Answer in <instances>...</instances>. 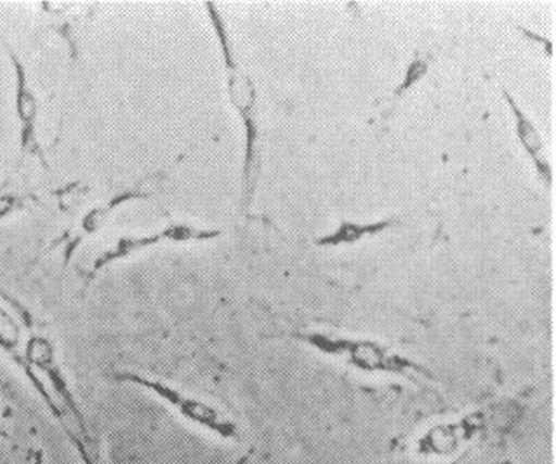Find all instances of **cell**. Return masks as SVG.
<instances>
[{
	"label": "cell",
	"mask_w": 556,
	"mask_h": 464,
	"mask_svg": "<svg viewBox=\"0 0 556 464\" xmlns=\"http://www.w3.org/2000/svg\"><path fill=\"white\" fill-rule=\"evenodd\" d=\"M502 97H504V102L507 103L508 110H510L518 143H520V147L523 148L527 156L535 166L539 178L549 188L552 186L553 170L548 156H546L542 131H540L535 122L518 105L514 95L507 88H502Z\"/></svg>",
	"instance_id": "8"
},
{
	"label": "cell",
	"mask_w": 556,
	"mask_h": 464,
	"mask_svg": "<svg viewBox=\"0 0 556 464\" xmlns=\"http://www.w3.org/2000/svg\"><path fill=\"white\" fill-rule=\"evenodd\" d=\"M296 340L317 350L321 355L341 360L348 367L369 375H391L413 384L434 381L435 375L426 367L387 343L366 337L337 336L330 331H296Z\"/></svg>",
	"instance_id": "3"
},
{
	"label": "cell",
	"mask_w": 556,
	"mask_h": 464,
	"mask_svg": "<svg viewBox=\"0 0 556 464\" xmlns=\"http://www.w3.org/2000/svg\"><path fill=\"white\" fill-rule=\"evenodd\" d=\"M521 415L523 410L515 402H497L469 410L428 426L414 441V453L421 457L452 460L470 451L476 441L514 428Z\"/></svg>",
	"instance_id": "2"
},
{
	"label": "cell",
	"mask_w": 556,
	"mask_h": 464,
	"mask_svg": "<svg viewBox=\"0 0 556 464\" xmlns=\"http://www.w3.org/2000/svg\"><path fill=\"white\" fill-rule=\"evenodd\" d=\"M397 217H381L375 221L341 220L340 224L330 233H325L320 238L315 239V244L320 248H343V246H355L368 238H376L382 233L400 226Z\"/></svg>",
	"instance_id": "9"
},
{
	"label": "cell",
	"mask_w": 556,
	"mask_h": 464,
	"mask_svg": "<svg viewBox=\"0 0 556 464\" xmlns=\"http://www.w3.org/2000/svg\"><path fill=\"white\" fill-rule=\"evenodd\" d=\"M8 55L12 72H14V109L18 122V141H21L22 154H30L43 164V168H49L46 151L39 140L40 102L31 90L27 68H25L21 57L12 52L11 49H8Z\"/></svg>",
	"instance_id": "6"
},
{
	"label": "cell",
	"mask_w": 556,
	"mask_h": 464,
	"mask_svg": "<svg viewBox=\"0 0 556 464\" xmlns=\"http://www.w3.org/2000/svg\"><path fill=\"white\" fill-rule=\"evenodd\" d=\"M0 350L24 372L27 380H30L31 371L25 353H22V328L11 309L5 308L0 301Z\"/></svg>",
	"instance_id": "10"
},
{
	"label": "cell",
	"mask_w": 556,
	"mask_h": 464,
	"mask_svg": "<svg viewBox=\"0 0 556 464\" xmlns=\"http://www.w3.org/2000/svg\"><path fill=\"white\" fill-rule=\"evenodd\" d=\"M208 21L216 32L219 42L220 57H223L224 72H226V93L229 97L233 112L239 116L243 126V160H242V210H251L254 203L255 191L258 188L262 175V140L261 122H258V95L251 75L243 71L232 40L227 32L226 22L217 11L216 4H205Z\"/></svg>",
	"instance_id": "1"
},
{
	"label": "cell",
	"mask_w": 556,
	"mask_h": 464,
	"mask_svg": "<svg viewBox=\"0 0 556 464\" xmlns=\"http://www.w3.org/2000/svg\"><path fill=\"white\" fill-rule=\"evenodd\" d=\"M470 451H466V453L459 454V456L452 457V460L445 461V464H463L466 461V457L469 456Z\"/></svg>",
	"instance_id": "12"
},
{
	"label": "cell",
	"mask_w": 556,
	"mask_h": 464,
	"mask_svg": "<svg viewBox=\"0 0 556 464\" xmlns=\"http://www.w3.org/2000/svg\"><path fill=\"white\" fill-rule=\"evenodd\" d=\"M428 59H425V57H416V59L410 60L409 65H407L406 71H404L403 80H401V84L397 85L396 90H394L393 102H397L403 95H406L410 88H414V85L419 84V81L428 75Z\"/></svg>",
	"instance_id": "11"
},
{
	"label": "cell",
	"mask_w": 556,
	"mask_h": 464,
	"mask_svg": "<svg viewBox=\"0 0 556 464\" xmlns=\"http://www.w3.org/2000/svg\"><path fill=\"white\" fill-rule=\"evenodd\" d=\"M223 236V230L213 227H199L191 223L174 221L153 230H144L141 235H123L110 242L106 248L94 254L84 273L85 287L90 286L104 269L118 262L128 261L144 251L160 248L164 244H202L216 241Z\"/></svg>",
	"instance_id": "5"
},
{
	"label": "cell",
	"mask_w": 556,
	"mask_h": 464,
	"mask_svg": "<svg viewBox=\"0 0 556 464\" xmlns=\"http://www.w3.org/2000/svg\"><path fill=\"white\" fill-rule=\"evenodd\" d=\"M156 178H160V175L144 176V178L138 179L135 185L126 186V188L119 189L118 192H113V195L109 196V199H104L103 203L91 208V210L81 217L77 229L72 233L68 241H66L65 251H63V261H65V264H68L70 259L75 254L78 246H80L85 239L98 235L100 230L109 226L110 221L115 217V214L118 213V210H122L125 204L131 203V201H139V199H147L148 196L151 195V183Z\"/></svg>",
	"instance_id": "7"
},
{
	"label": "cell",
	"mask_w": 556,
	"mask_h": 464,
	"mask_svg": "<svg viewBox=\"0 0 556 464\" xmlns=\"http://www.w3.org/2000/svg\"><path fill=\"white\" fill-rule=\"evenodd\" d=\"M113 378L119 384L132 385V387L147 390L174 415L188 425L201 429L202 434L208 435V437L227 441V443L240 440V426L236 418L223 406L195 391L186 390V388L170 384L163 378L131 371L116 372L113 374Z\"/></svg>",
	"instance_id": "4"
}]
</instances>
